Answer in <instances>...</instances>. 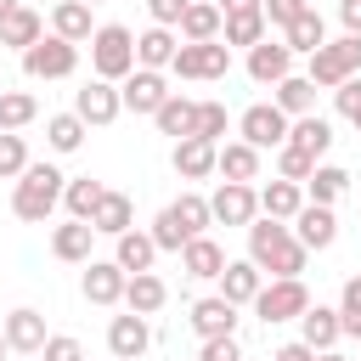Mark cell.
<instances>
[{
    "mask_svg": "<svg viewBox=\"0 0 361 361\" xmlns=\"http://www.w3.org/2000/svg\"><path fill=\"white\" fill-rule=\"evenodd\" d=\"M305 243L293 237V226H282V220H248V259L265 271V276H299L305 271Z\"/></svg>",
    "mask_w": 361,
    "mask_h": 361,
    "instance_id": "cell-1",
    "label": "cell"
},
{
    "mask_svg": "<svg viewBox=\"0 0 361 361\" xmlns=\"http://www.w3.org/2000/svg\"><path fill=\"white\" fill-rule=\"evenodd\" d=\"M62 192H68V186H62V175H56L51 164H28V169H23V180H17V192H11V214L39 226V220L62 203Z\"/></svg>",
    "mask_w": 361,
    "mask_h": 361,
    "instance_id": "cell-2",
    "label": "cell"
},
{
    "mask_svg": "<svg viewBox=\"0 0 361 361\" xmlns=\"http://www.w3.org/2000/svg\"><path fill=\"white\" fill-rule=\"evenodd\" d=\"M90 68H96V79H130L135 73V34L124 23H102L90 34Z\"/></svg>",
    "mask_w": 361,
    "mask_h": 361,
    "instance_id": "cell-3",
    "label": "cell"
},
{
    "mask_svg": "<svg viewBox=\"0 0 361 361\" xmlns=\"http://www.w3.org/2000/svg\"><path fill=\"white\" fill-rule=\"evenodd\" d=\"M350 73H361V34H344V39H327L322 51H310V79L322 90H338Z\"/></svg>",
    "mask_w": 361,
    "mask_h": 361,
    "instance_id": "cell-4",
    "label": "cell"
},
{
    "mask_svg": "<svg viewBox=\"0 0 361 361\" xmlns=\"http://www.w3.org/2000/svg\"><path fill=\"white\" fill-rule=\"evenodd\" d=\"M310 310V293H305V282L299 276H276V282H265L259 293H254V316L271 327V322H299Z\"/></svg>",
    "mask_w": 361,
    "mask_h": 361,
    "instance_id": "cell-5",
    "label": "cell"
},
{
    "mask_svg": "<svg viewBox=\"0 0 361 361\" xmlns=\"http://www.w3.org/2000/svg\"><path fill=\"white\" fill-rule=\"evenodd\" d=\"M73 68H79V45L62 39V34H45V39H34L23 51V73L28 79H68Z\"/></svg>",
    "mask_w": 361,
    "mask_h": 361,
    "instance_id": "cell-6",
    "label": "cell"
},
{
    "mask_svg": "<svg viewBox=\"0 0 361 361\" xmlns=\"http://www.w3.org/2000/svg\"><path fill=\"white\" fill-rule=\"evenodd\" d=\"M169 68H175L180 79H226V68H231V45H226V39H197V45L180 39V51H175Z\"/></svg>",
    "mask_w": 361,
    "mask_h": 361,
    "instance_id": "cell-7",
    "label": "cell"
},
{
    "mask_svg": "<svg viewBox=\"0 0 361 361\" xmlns=\"http://www.w3.org/2000/svg\"><path fill=\"white\" fill-rule=\"evenodd\" d=\"M237 130H243L248 147L265 152V147H282V141H288V113H282L276 102H254V107L237 118Z\"/></svg>",
    "mask_w": 361,
    "mask_h": 361,
    "instance_id": "cell-8",
    "label": "cell"
},
{
    "mask_svg": "<svg viewBox=\"0 0 361 361\" xmlns=\"http://www.w3.org/2000/svg\"><path fill=\"white\" fill-rule=\"evenodd\" d=\"M209 209H214L220 226H248V220L259 214V192H254L248 180H220V192L209 197Z\"/></svg>",
    "mask_w": 361,
    "mask_h": 361,
    "instance_id": "cell-9",
    "label": "cell"
},
{
    "mask_svg": "<svg viewBox=\"0 0 361 361\" xmlns=\"http://www.w3.org/2000/svg\"><path fill=\"white\" fill-rule=\"evenodd\" d=\"M73 113H79L85 124H113V118L124 113V96L113 90V79H90L85 90H73Z\"/></svg>",
    "mask_w": 361,
    "mask_h": 361,
    "instance_id": "cell-10",
    "label": "cell"
},
{
    "mask_svg": "<svg viewBox=\"0 0 361 361\" xmlns=\"http://www.w3.org/2000/svg\"><path fill=\"white\" fill-rule=\"evenodd\" d=\"M118 96H124V107H130V113H158L175 90L164 85V73H158V68H135V73L124 79V90H118Z\"/></svg>",
    "mask_w": 361,
    "mask_h": 361,
    "instance_id": "cell-11",
    "label": "cell"
},
{
    "mask_svg": "<svg viewBox=\"0 0 361 361\" xmlns=\"http://www.w3.org/2000/svg\"><path fill=\"white\" fill-rule=\"evenodd\" d=\"M192 333L197 338H226V333H237V305L226 299V293H209V299H197L192 305Z\"/></svg>",
    "mask_w": 361,
    "mask_h": 361,
    "instance_id": "cell-12",
    "label": "cell"
},
{
    "mask_svg": "<svg viewBox=\"0 0 361 361\" xmlns=\"http://www.w3.org/2000/svg\"><path fill=\"white\" fill-rule=\"evenodd\" d=\"M147 344H152L147 316L124 310V316H113V322H107V350H113L118 361H141V355H147Z\"/></svg>",
    "mask_w": 361,
    "mask_h": 361,
    "instance_id": "cell-13",
    "label": "cell"
},
{
    "mask_svg": "<svg viewBox=\"0 0 361 361\" xmlns=\"http://www.w3.org/2000/svg\"><path fill=\"white\" fill-rule=\"evenodd\" d=\"M220 169V141H203V135H180L175 141V175L186 180H203Z\"/></svg>",
    "mask_w": 361,
    "mask_h": 361,
    "instance_id": "cell-14",
    "label": "cell"
},
{
    "mask_svg": "<svg viewBox=\"0 0 361 361\" xmlns=\"http://www.w3.org/2000/svg\"><path fill=\"white\" fill-rule=\"evenodd\" d=\"M293 237L316 254V248H333V237H338V220H333V203H305L299 214H293Z\"/></svg>",
    "mask_w": 361,
    "mask_h": 361,
    "instance_id": "cell-15",
    "label": "cell"
},
{
    "mask_svg": "<svg viewBox=\"0 0 361 361\" xmlns=\"http://www.w3.org/2000/svg\"><path fill=\"white\" fill-rule=\"evenodd\" d=\"M124 282H130V271L118 259H90L85 265V299L90 305H118L124 299Z\"/></svg>",
    "mask_w": 361,
    "mask_h": 361,
    "instance_id": "cell-16",
    "label": "cell"
},
{
    "mask_svg": "<svg viewBox=\"0 0 361 361\" xmlns=\"http://www.w3.org/2000/svg\"><path fill=\"white\" fill-rule=\"evenodd\" d=\"M288 73H293V51H288V39H282V45L259 39V45L248 51V79H254V85H282Z\"/></svg>",
    "mask_w": 361,
    "mask_h": 361,
    "instance_id": "cell-17",
    "label": "cell"
},
{
    "mask_svg": "<svg viewBox=\"0 0 361 361\" xmlns=\"http://www.w3.org/2000/svg\"><path fill=\"white\" fill-rule=\"evenodd\" d=\"M259 288H265V271H259L254 259H226V271H220V293H226L231 305H254Z\"/></svg>",
    "mask_w": 361,
    "mask_h": 361,
    "instance_id": "cell-18",
    "label": "cell"
},
{
    "mask_svg": "<svg viewBox=\"0 0 361 361\" xmlns=\"http://www.w3.org/2000/svg\"><path fill=\"white\" fill-rule=\"evenodd\" d=\"M6 338H11V350H17V355H39L51 333H45V316L23 305V310H11V316H6Z\"/></svg>",
    "mask_w": 361,
    "mask_h": 361,
    "instance_id": "cell-19",
    "label": "cell"
},
{
    "mask_svg": "<svg viewBox=\"0 0 361 361\" xmlns=\"http://www.w3.org/2000/svg\"><path fill=\"white\" fill-rule=\"evenodd\" d=\"M299 338H305L310 350H333V344L344 338V322H338V310H327V305H310V310L299 316Z\"/></svg>",
    "mask_w": 361,
    "mask_h": 361,
    "instance_id": "cell-20",
    "label": "cell"
},
{
    "mask_svg": "<svg viewBox=\"0 0 361 361\" xmlns=\"http://www.w3.org/2000/svg\"><path fill=\"white\" fill-rule=\"evenodd\" d=\"M175 51H180V39H175L164 23H152L147 34H135V68H169Z\"/></svg>",
    "mask_w": 361,
    "mask_h": 361,
    "instance_id": "cell-21",
    "label": "cell"
},
{
    "mask_svg": "<svg viewBox=\"0 0 361 361\" xmlns=\"http://www.w3.org/2000/svg\"><path fill=\"white\" fill-rule=\"evenodd\" d=\"M90 237H96V226L68 214V226H56V231H51V254H56V259H68V265H79V259H90Z\"/></svg>",
    "mask_w": 361,
    "mask_h": 361,
    "instance_id": "cell-22",
    "label": "cell"
},
{
    "mask_svg": "<svg viewBox=\"0 0 361 361\" xmlns=\"http://www.w3.org/2000/svg\"><path fill=\"white\" fill-rule=\"evenodd\" d=\"M180 271H186V276H197V282H209V276H220V271H226V248H220V243H209V237H192V243L180 248Z\"/></svg>",
    "mask_w": 361,
    "mask_h": 361,
    "instance_id": "cell-23",
    "label": "cell"
},
{
    "mask_svg": "<svg viewBox=\"0 0 361 361\" xmlns=\"http://www.w3.org/2000/svg\"><path fill=\"white\" fill-rule=\"evenodd\" d=\"M220 28H226V11L209 6V0H192L186 17H180V39H186V45H197V39H220Z\"/></svg>",
    "mask_w": 361,
    "mask_h": 361,
    "instance_id": "cell-24",
    "label": "cell"
},
{
    "mask_svg": "<svg viewBox=\"0 0 361 361\" xmlns=\"http://www.w3.org/2000/svg\"><path fill=\"white\" fill-rule=\"evenodd\" d=\"M34 39H45V23H39V11H34V6H17V11H6V17H0V45L28 51Z\"/></svg>",
    "mask_w": 361,
    "mask_h": 361,
    "instance_id": "cell-25",
    "label": "cell"
},
{
    "mask_svg": "<svg viewBox=\"0 0 361 361\" xmlns=\"http://www.w3.org/2000/svg\"><path fill=\"white\" fill-rule=\"evenodd\" d=\"M265 28H271L265 23V6H248V11H226V28L220 34H226V45H248L254 51L265 39Z\"/></svg>",
    "mask_w": 361,
    "mask_h": 361,
    "instance_id": "cell-26",
    "label": "cell"
},
{
    "mask_svg": "<svg viewBox=\"0 0 361 361\" xmlns=\"http://www.w3.org/2000/svg\"><path fill=\"white\" fill-rule=\"evenodd\" d=\"M276 107H282L288 118L316 113V79H310V73H288V79L276 85Z\"/></svg>",
    "mask_w": 361,
    "mask_h": 361,
    "instance_id": "cell-27",
    "label": "cell"
},
{
    "mask_svg": "<svg viewBox=\"0 0 361 361\" xmlns=\"http://www.w3.org/2000/svg\"><path fill=\"white\" fill-rule=\"evenodd\" d=\"M259 209L271 220H293L305 209V186L299 180H271V186H259Z\"/></svg>",
    "mask_w": 361,
    "mask_h": 361,
    "instance_id": "cell-28",
    "label": "cell"
},
{
    "mask_svg": "<svg viewBox=\"0 0 361 361\" xmlns=\"http://www.w3.org/2000/svg\"><path fill=\"white\" fill-rule=\"evenodd\" d=\"M164 299H169V288H164L152 271H135V276L124 282V305H130L135 316H152V310H164Z\"/></svg>",
    "mask_w": 361,
    "mask_h": 361,
    "instance_id": "cell-29",
    "label": "cell"
},
{
    "mask_svg": "<svg viewBox=\"0 0 361 361\" xmlns=\"http://www.w3.org/2000/svg\"><path fill=\"white\" fill-rule=\"evenodd\" d=\"M152 124H158V135H192L197 130V102H186V96H169L158 113H152Z\"/></svg>",
    "mask_w": 361,
    "mask_h": 361,
    "instance_id": "cell-30",
    "label": "cell"
},
{
    "mask_svg": "<svg viewBox=\"0 0 361 361\" xmlns=\"http://www.w3.org/2000/svg\"><path fill=\"white\" fill-rule=\"evenodd\" d=\"M288 141H293V147H305L310 158H322V152L333 147V124H327L322 113H305V118H293V124H288Z\"/></svg>",
    "mask_w": 361,
    "mask_h": 361,
    "instance_id": "cell-31",
    "label": "cell"
},
{
    "mask_svg": "<svg viewBox=\"0 0 361 361\" xmlns=\"http://www.w3.org/2000/svg\"><path fill=\"white\" fill-rule=\"evenodd\" d=\"M130 220H135V209H130V197H124V192H107V197L96 203V214H90V226H96L102 237H124V231H130Z\"/></svg>",
    "mask_w": 361,
    "mask_h": 361,
    "instance_id": "cell-32",
    "label": "cell"
},
{
    "mask_svg": "<svg viewBox=\"0 0 361 361\" xmlns=\"http://www.w3.org/2000/svg\"><path fill=\"white\" fill-rule=\"evenodd\" d=\"M118 243V265L135 276V271H152V259H158V243H152V231H124V237H113Z\"/></svg>",
    "mask_w": 361,
    "mask_h": 361,
    "instance_id": "cell-33",
    "label": "cell"
},
{
    "mask_svg": "<svg viewBox=\"0 0 361 361\" xmlns=\"http://www.w3.org/2000/svg\"><path fill=\"white\" fill-rule=\"evenodd\" d=\"M51 28H56L62 39H73V45L96 34V28H90V6H85V0H62V6L51 11Z\"/></svg>",
    "mask_w": 361,
    "mask_h": 361,
    "instance_id": "cell-34",
    "label": "cell"
},
{
    "mask_svg": "<svg viewBox=\"0 0 361 361\" xmlns=\"http://www.w3.org/2000/svg\"><path fill=\"white\" fill-rule=\"evenodd\" d=\"M220 175H226V180H254V175H259V147H248V141L220 147Z\"/></svg>",
    "mask_w": 361,
    "mask_h": 361,
    "instance_id": "cell-35",
    "label": "cell"
},
{
    "mask_svg": "<svg viewBox=\"0 0 361 361\" xmlns=\"http://www.w3.org/2000/svg\"><path fill=\"white\" fill-rule=\"evenodd\" d=\"M102 197H107V186H102V180H90V175L68 180V192H62V203H68V214H73V220H90Z\"/></svg>",
    "mask_w": 361,
    "mask_h": 361,
    "instance_id": "cell-36",
    "label": "cell"
},
{
    "mask_svg": "<svg viewBox=\"0 0 361 361\" xmlns=\"http://www.w3.org/2000/svg\"><path fill=\"white\" fill-rule=\"evenodd\" d=\"M322 45H327V28H322V17H316V6H310L305 17L288 23V51H305V56H310V51H322Z\"/></svg>",
    "mask_w": 361,
    "mask_h": 361,
    "instance_id": "cell-37",
    "label": "cell"
},
{
    "mask_svg": "<svg viewBox=\"0 0 361 361\" xmlns=\"http://www.w3.org/2000/svg\"><path fill=\"white\" fill-rule=\"evenodd\" d=\"M45 141H51L56 152H79V141H85V118H79V113H56V118H45Z\"/></svg>",
    "mask_w": 361,
    "mask_h": 361,
    "instance_id": "cell-38",
    "label": "cell"
},
{
    "mask_svg": "<svg viewBox=\"0 0 361 361\" xmlns=\"http://www.w3.org/2000/svg\"><path fill=\"white\" fill-rule=\"evenodd\" d=\"M169 214H175V220H180V226H186L192 237H203V226L214 220V209H209V197H197V192H180V197L169 203Z\"/></svg>",
    "mask_w": 361,
    "mask_h": 361,
    "instance_id": "cell-39",
    "label": "cell"
},
{
    "mask_svg": "<svg viewBox=\"0 0 361 361\" xmlns=\"http://www.w3.org/2000/svg\"><path fill=\"white\" fill-rule=\"evenodd\" d=\"M34 113H39V102L28 90H0V130H23V124H34Z\"/></svg>",
    "mask_w": 361,
    "mask_h": 361,
    "instance_id": "cell-40",
    "label": "cell"
},
{
    "mask_svg": "<svg viewBox=\"0 0 361 361\" xmlns=\"http://www.w3.org/2000/svg\"><path fill=\"white\" fill-rule=\"evenodd\" d=\"M316 164H322V158H310V152H305V147H293V141H282V147H276V169H282V180H299V186H305V180L316 175Z\"/></svg>",
    "mask_w": 361,
    "mask_h": 361,
    "instance_id": "cell-41",
    "label": "cell"
},
{
    "mask_svg": "<svg viewBox=\"0 0 361 361\" xmlns=\"http://www.w3.org/2000/svg\"><path fill=\"white\" fill-rule=\"evenodd\" d=\"M305 186H310V203H333V197H344L350 175H344L338 164H316V175H310Z\"/></svg>",
    "mask_w": 361,
    "mask_h": 361,
    "instance_id": "cell-42",
    "label": "cell"
},
{
    "mask_svg": "<svg viewBox=\"0 0 361 361\" xmlns=\"http://www.w3.org/2000/svg\"><path fill=\"white\" fill-rule=\"evenodd\" d=\"M152 243H158V254H164V248H169V254H180V248L192 243V231H186V226H180V220L164 209V214L152 220Z\"/></svg>",
    "mask_w": 361,
    "mask_h": 361,
    "instance_id": "cell-43",
    "label": "cell"
},
{
    "mask_svg": "<svg viewBox=\"0 0 361 361\" xmlns=\"http://www.w3.org/2000/svg\"><path fill=\"white\" fill-rule=\"evenodd\" d=\"M23 169H28L23 135H17V130H0V180H11V175H23Z\"/></svg>",
    "mask_w": 361,
    "mask_h": 361,
    "instance_id": "cell-44",
    "label": "cell"
},
{
    "mask_svg": "<svg viewBox=\"0 0 361 361\" xmlns=\"http://www.w3.org/2000/svg\"><path fill=\"white\" fill-rule=\"evenodd\" d=\"M338 322H344L350 338H361V276L344 282V293H338Z\"/></svg>",
    "mask_w": 361,
    "mask_h": 361,
    "instance_id": "cell-45",
    "label": "cell"
},
{
    "mask_svg": "<svg viewBox=\"0 0 361 361\" xmlns=\"http://www.w3.org/2000/svg\"><path fill=\"white\" fill-rule=\"evenodd\" d=\"M192 135L220 141V135H226V102H197V130H192Z\"/></svg>",
    "mask_w": 361,
    "mask_h": 361,
    "instance_id": "cell-46",
    "label": "cell"
},
{
    "mask_svg": "<svg viewBox=\"0 0 361 361\" xmlns=\"http://www.w3.org/2000/svg\"><path fill=\"white\" fill-rule=\"evenodd\" d=\"M333 102H338V113H344V118L361 130V73H350V79L333 90Z\"/></svg>",
    "mask_w": 361,
    "mask_h": 361,
    "instance_id": "cell-47",
    "label": "cell"
},
{
    "mask_svg": "<svg viewBox=\"0 0 361 361\" xmlns=\"http://www.w3.org/2000/svg\"><path fill=\"white\" fill-rule=\"evenodd\" d=\"M39 355H45V361H85V344H79V338H68V333H51Z\"/></svg>",
    "mask_w": 361,
    "mask_h": 361,
    "instance_id": "cell-48",
    "label": "cell"
},
{
    "mask_svg": "<svg viewBox=\"0 0 361 361\" xmlns=\"http://www.w3.org/2000/svg\"><path fill=\"white\" fill-rule=\"evenodd\" d=\"M197 361H243V350H237V333H226V338H203Z\"/></svg>",
    "mask_w": 361,
    "mask_h": 361,
    "instance_id": "cell-49",
    "label": "cell"
},
{
    "mask_svg": "<svg viewBox=\"0 0 361 361\" xmlns=\"http://www.w3.org/2000/svg\"><path fill=\"white\" fill-rule=\"evenodd\" d=\"M259 6H265V23H282V28L310 11V0H259Z\"/></svg>",
    "mask_w": 361,
    "mask_h": 361,
    "instance_id": "cell-50",
    "label": "cell"
},
{
    "mask_svg": "<svg viewBox=\"0 0 361 361\" xmlns=\"http://www.w3.org/2000/svg\"><path fill=\"white\" fill-rule=\"evenodd\" d=\"M186 6H192V0H147V11H152V23H164V28H180V17H186Z\"/></svg>",
    "mask_w": 361,
    "mask_h": 361,
    "instance_id": "cell-51",
    "label": "cell"
},
{
    "mask_svg": "<svg viewBox=\"0 0 361 361\" xmlns=\"http://www.w3.org/2000/svg\"><path fill=\"white\" fill-rule=\"evenodd\" d=\"M271 361H316V350H310V344L299 338V344H282V350H276Z\"/></svg>",
    "mask_w": 361,
    "mask_h": 361,
    "instance_id": "cell-52",
    "label": "cell"
},
{
    "mask_svg": "<svg viewBox=\"0 0 361 361\" xmlns=\"http://www.w3.org/2000/svg\"><path fill=\"white\" fill-rule=\"evenodd\" d=\"M338 17H344V34H361V0H338Z\"/></svg>",
    "mask_w": 361,
    "mask_h": 361,
    "instance_id": "cell-53",
    "label": "cell"
},
{
    "mask_svg": "<svg viewBox=\"0 0 361 361\" xmlns=\"http://www.w3.org/2000/svg\"><path fill=\"white\" fill-rule=\"evenodd\" d=\"M248 6H259V0H220V11H248Z\"/></svg>",
    "mask_w": 361,
    "mask_h": 361,
    "instance_id": "cell-54",
    "label": "cell"
},
{
    "mask_svg": "<svg viewBox=\"0 0 361 361\" xmlns=\"http://www.w3.org/2000/svg\"><path fill=\"white\" fill-rule=\"evenodd\" d=\"M316 361H344V355L338 350H316Z\"/></svg>",
    "mask_w": 361,
    "mask_h": 361,
    "instance_id": "cell-55",
    "label": "cell"
},
{
    "mask_svg": "<svg viewBox=\"0 0 361 361\" xmlns=\"http://www.w3.org/2000/svg\"><path fill=\"white\" fill-rule=\"evenodd\" d=\"M17 6H23V0H0V17H6V11H17Z\"/></svg>",
    "mask_w": 361,
    "mask_h": 361,
    "instance_id": "cell-56",
    "label": "cell"
},
{
    "mask_svg": "<svg viewBox=\"0 0 361 361\" xmlns=\"http://www.w3.org/2000/svg\"><path fill=\"white\" fill-rule=\"evenodd\" d=\"M6 350H11V338H6V327H0V355H6Z\"/></svg>",
    "mask_w": 361,
    "mask_h": 361,
    "instance_id": "cell-57",
    "label": "cell"
},
{
    "mask_svg": "<svg viewBox=\"0 0 361 361\" xmlns=\"http://www.w3.org/2000/svg\"><path fill=\"white\" fill-rule=\"evenodd\" d=\"M85 6H96V0H85Z\"/></svg>",
    "mask_w": 361,
    "mask_h": 361,
    "instance_id": "cell-58",
    "label": "cell"
},
{
    "mask_svg": "<svg viewBox=\"0 0 361 361\" xmlns=\"http://www.w3.org/2000/svg\"><path fill=\"white\" fill-rule=\"evenodd\" d=\"M113 361H118V355H113Z\"/></svg>",
    "mask_w": 361,
    "mask_h": 361,
    "instance_id": "cell-59",
    "label": "cell"
}]
</instances>
